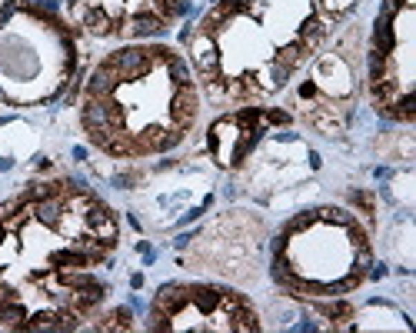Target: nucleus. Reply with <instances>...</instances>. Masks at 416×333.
Here are the masks:
<instances>
[{"mask_svg":"<svg viewBox=\"0 0 416 333\" xmlns=\"http://www.w3.org/2000/svg\"><path fill=\"white\" fill-rule=\"evenodd\" d=\"M303 57H306V47H303V44H286L284 50L277 54V60L286 64V67L293 70V67H300V64H303Z\"/></svg>","mask_w":416,"mask_h":333,"instance_id":"nucleus-18","label":"nucleus"},{"mask_svg":"<svg viewBox=\"0 0 416 333\" xmlns=\"http://www.w3.org/2000/svg\"><path fill=\"white\" fill-rule=\"evenodd\" d=\"M187 44H190V60H193L197 74L204 77V84L217 80V77H220V50H217V40L210 37V34H200V30H197Z\"/></svg>","mask_w":416,"mask_h":333,"instance_id":"nucleus-2","label":"nucleus"},{"mask_svg":"<svg viewBox=\"0 0 416 333\" xmlns=\"http://www.w3.org/2000/svg\"><path fill=\"white\" fill-rule=\"evenodd\" d=\"M133 184H137V173H120V177H114V187H120V190H130Z\"/></svg>","mask_w":416,"mask_h":333,"instance_id":"nucleus-20","label":"nucleus"},{"mask_svg":"<svg viewBox=\"0 0 416 333\" xmlns=\"http://www.w3.org/2000/svg\"><path fill=\"white\" fill-rule=\"evenodd\" d=\"M80 17H83V27H87V34H94V37H110L117 27L123 23L120 17H117V20L110 17L103 7H90V10H83Z\"/></svg>","mask_w":416,"mask_h":333,"instance_id":"nucleus-8","label":"nucleus"},{"mask_svg":"<svg viewBox=\"0 0 416 333\" xmlns=\"http://www.w3.org/2000/svg\"><path fill=\"white\" fill-rule=\"evenodd\" d=\"M393 44H397V37H393V27H390V17H383V14H379L377 23H373V47H377V50H383V54L390 57V50H393Z\"/></svg>","mask_w":416,"mask_h":333,"instance_id":"nucleus-13","label":"nucleus"},{"mask_svg":"<svg viewBox=\"0 0 416 333\" xmlns=\"http://www.w3.org/2000/svg\"><path fill=\"white\" fill-rule=\"evenodd\" d=\"M70 3H80V0H70Z\"/></svg>","mask_w":416,"mask_h":333,"instance_id":"nucleus-26","label":"nucleus"},{"mask_svg":"<svg viewBox=\"0 0 416 333\" xmlns=\"http://www.w3.org/2000/svg\"><path fill=\"white\" fill-rule=\"evenodd\" d=\"M117 87H120L117 70L107 64V60H100L94 70H90L87 84H83V93H87V97H94V100H107V97H117Z\"/></svg>","mask_w":416,"mask_h":333,"instance_id":"nucleus-5","label":"nucleus"},{"mask_svg":"<svg viewBox=\"0 0 416 333\" xmlns=\"http://www.w3.org/2000/svg\"><path fill=\"white\" fill-rule=\"evenodd\" d=\"M190 290V303L200 310V314H217L220 310V287H187Z\"/></svg>","mask_w":416,"mask_h":333,"instance_id":"nucleus-9","label":"nucleus"},{"mask_svg":"<svg viewBox=\"0 0 416 333\" xmlns=\"http://www.w3.org/2000/svg\"><path fill=\"white\" fill-rule=\"evenodd\" d=\"M0 280H3V277H0Z\"/></svg>","mask_w":416,"mask_h":333,"instance_id":"nucleus-27","label":"nucleus"},{"mask_svg":"<svg viewBox=\"0 0 416 333\" xmlns=\"http://www.w3.org/2000/svg\"><path fill=\"white\" fill-rule=\"evenodd\" d=\"M27 307L17 300H7V303H0V327H10V330H23V323H27Z\"/></svg>","mask_w":416,"mask_h":333,"instance_id":"nucleus-10","label":"nucleus"},{"mask_svg":"<svg viewBox=\"0 0 416 333\" xmlns=\"http://www.w3.org/2000/svg\"><path fill=\"white\" fill-rule=\"evenodd\" d=\"M357 0H323L320 7L326 10V14H333V17H340V14H346L350 7H353Z\"/></svg>","mask_w":416,"mask_h":333,"instance_id":"nucleus-19","label":"nucleus"},{"mask_svg":"<svg viewBox=\"0 0 416 333\" xmlns=\"http://www.w3.org/2000/svg\"><path fill=\"white\" fill-rule=\"evenodd\" d=\"M290 67L286 64H280V60H273L270 67H266L264 74V84H260V91H280V87H286V80H290Z\"/></svg>","mask_w":416,"mask_h":333,"instance_id":"nucleus-14","label":"nucleus"},{"mask_svg":"<svg viewBox=\"0 0 416 333\" xmlns=\"http://www.w3.org/2000/svg\"><path fill=\"white\" fill-rule=\"evenodd\" d=\"M107 64L117 70L120 84H137L153 70V57L147 47H117L107 54Z\"/></svg>","mask_w":416,"mask_h":333,"instance_id":"nucleus-1","label":"nucleus"},{"mask_svg":"<svg viewBox=\"0 0 416 333\" xmlns=\"http://www.w3.org/2000/svg\"><path fill=\"white\" fill-rule=\"evenodd\" d=\"M317 220L330 223V227H350L357 220V213H350L346 207H323V210H317Z\"/></svg>","mask_w":416,"mask_h":333,"instance_id":"nucleus-16","label":"nucleus"},{"mask_svg":"<svg viewBox=\"0 0 416 333\" xmlns=\"http://www.w3.org/2000/svg\"><path fill=\"white\" fill-rule=\"evenodd\" d=\"M117 30L130 40H150V37H164V34H167V20L157 17L153 10H140V14H133L127 23H120Z\"/></svg>","mask_w":416,"mask_h":333,"instance_id":"nucleus-4","label":"nucleus"},{"mask_svg":"<svg viewBox=\"0 0 416 333\" xmlns=\"http://www.w3.org/2000/svg\"><path fill=\"white\" fill-rule=\"evenodd\" d=\"M264 117L270 124H290V113H284V111H266Z\"/></svg>","mask_w":416,"mask_h":333,"instance_id":"nucleus-21","label":"nucleus"},{"mask_svg":"<svg viewBox=\"0 0 416 333\" xmlns=\"http://www.w3.org/2000/svg\"><path fill=\"white\" fill-rule=\"evenodd\" d=\"M63 213H67V193H57V197H47V200H37V204H34V220L50 227V230L60 227Z\"/></svg>","mask_w":416,"mask_h":333,"instance_id":"nucleus-7","label":"nucleus"},{"mask_svg":"<svg viewBox=\"0 0 416 333\" xmlns=\"http://www.w3.org/2000/svg\"><path fill=\"white\" fill-rule=\"evenodd\" d=\"M190 240H193L190 234H180V237L173 240V247H177V250H187V247H190Z\"/></svg>","mask_w":416,"mask_h":333,"instance_id":"nucleus-23","label":"nucleus"},{"mask_svg":"<svg viewBox=\"0 0 416 333\" xmlns=\"http://www.w3.org/2000/svg\"><path fill=\"white\" fill-rule=\"evenodd\" d=\"M326 20H320V17H306L303 20V27H300V44L310 50V47H317L323 37H326Z\"/></svg>","mask_w":416,"mask_h":333,"instance_id":"nucleus-12","label":"nucleus"},{"mask_svg":"<svg viewBox=\"0 0 416 333\" xmlns=\"http://www.w3.org/2000/svg\"><path fill=\"white\" fill-rule=\"evenodd\" d=\"M197 111H200L197 87H193V84L173 87V97H170V124H173V127L190 130V127H193V120H197Z\"/></svg>","mask_w":416,"mask_h":333,"instance_id":"nucleus-3","label":"nucleus"},{"mask_svg":"<svg viewBox=\"0 0 416 333\" xmlns=\"http://www.w3.org/2000/svg\"><path fill=\"white\" fill-rule=\"evenodd\" d=\"M164 67H167V77L173 80V87H184V84H193V70H190V64L184 60L180 54H170L164 60Z\"/></svg>","mask_w":416,"mask_h":333,"instance_id":"nucleus-11","label":"nucleus"},{"mask_svg":"<svg viewBox=\"0 0 416 333\" xmlns=\"http://www.w3.org/2000/svg\"><path fill=\"white\" fill-rule=\"evenodd\" d=\"M317 223V210H303V213H297V217H290L284 227L286 237H293V234H303V230H310Z\"/></svg>","mask_w":416,"mask_h":333,"instance_id":"nucleus-17","label":"nucleus"},{"mask_svg":"<svg viewBox=\"0 0 416 333\" xmlns=\"http://www.w3.org/2000/svg\"><path fill=\"white\" fill-rule=\"evenodd\" d=\"M3 237H7V223L0 220V243H3Z\"/></svg>","mask_w":416,"mask_h":333,"instance_id":"nucleus-25","label":"nucleus"},{"mask_svg":"<svg viewBox=\"0 0 416 333\" xmlns=\"http://www.w3.org/2000/svg\"><path fill=\"white\" fill-rule=\"evenodd\" d=\"M317 93V84H303L300 87V97H313Z\"/></svg>","mask_w":416,"mask_h":333,"instance_id":"nucleus-24","label":"nucleus"},{"mask_svg":"<svg viewBox=\"0 0 416 333\" xmlns=\"http://www.w3.org/2000/svg\"><path fill=\"white\" fill-rule=\"evenodd\" d=\"M7 300H17V290H14V287H7V283L0 280V303H7Z\"/></svg>","mask_w":416,"mask_h":333,"instance_id":"nucleus-22","label":"nucleus"},{"mask_svg":"<svg viewBox=\"0 0 416 333\" xmlns=\"http://www.w3.org/2000/svg\"><path fill=\"white\" fill-rule=\"evenodd\" d=\"M150 307H153V310H160V314H167L173 320L180 310H187V307H190V290H187V287H180V283H164V287L153 294Z\"/></svg>","mask_w":416,"mask_h":333,"instance_id":"nucleus-6","label":"nucleus"},{"mask_svg":"<svg viewBox=\"0 0 416 333\" xmlns=\"http://www.w3.org/2000/svg\"><path fill=\"white\" fill-rule=\"evenodd\" d=\"M386 70H390V60L383 50L377 47H370V54H366V74H370V84H379V80H386Z\"/></svg>","mask_w":416,"mask_h":333,"instance_id":"nucleus-15","label":"nucleus"}]
</instances>
